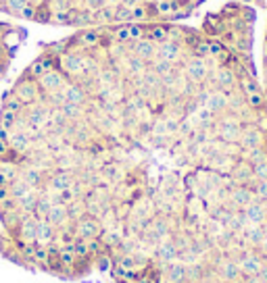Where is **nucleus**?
<instances>
[{"label": "nucleus", "mask_w": 267, "mask_h": 283, "mask_svg": "<svg viewBox=\"0 0 267 283\" xmlns=\"http://www.w3.org/2000/svg\"><path fill=\"white\" fill-rule=\"evenodd\" d=\"M15 113L13 110H6V108H0V127H4V129H11L13 123H15Z\"/></svg>", "instance_id": "obj_18"}, {"label": "nucleus", "mask_w": 267, "mask_h": 283, "mask_svg": "<svg viewBox=\"0 0 267 283\" xmlns=\"http://www.w3.org/2000/svg\"><path fill=\"white\" fill-rule=\"evenodd\" d=\"M244 98H246V106H249L251 110H263L265 108V96H263V92L249 94V96H244Z\"/></svg>", "instance_id": "obj_17"}, {"label": "nucleus", "mask_w": 267, "mask_h": 283, "mask_svg": "<svg viewBox=\"0 0 267 283\" xmlns=\"http://www.w3.org/2000/svg\"><path fill=\"white\" fill-rule=\"evenodd\" d=\"M44 2H48V0H29V4H34V6H40Z\"/></svg>", "instance_id": "obj_30"}, {"label": "nucleus", "mask_w": 267, "mask_h": 283, "mask_svg": "<svg viewBox=\"0 0 267 283\" xmlns=\"http://www.w3.org/2000/svg\"><path fill=\"white\" fill-rule=\"evenodd\" d=\"M2 108H6V110H13L15 115H19L21 110L25 108V104L19 100L15 94H13V90H6L4 92V96H2Z\"/></svg>", "instance_id": "obj_11"}, {"label": "nucleus", "mask_w": 267, "mask_h": 283, "mask_svg": "<svg viewBox=\"0 0 267 283\" xmlns=\"http://www.w3.org/2000/svg\"><path fill=\"white\" fill-rule=\"evenodd\" d=\"M34 21L38 23H48L51 21V8H48V4H40V6H36V17H34Z\"/></svg>", "instance_id": "obj_19"}, {"label": "nucleus", "mask_w": 267, "mask_h": 283, "mask_svg": "<svg viewBox=\"0 0 267 283\" xmlns=\"http://www.w3.org/2000/svg\"><path fill=\"white\" fill-rule=\"evenodd\" d=\"M127 29H130V38L134 42L144 40V23H127Z\"/></svg>", "instance_id": "obj_21"}, {"label": "nucleus", "mask_w": 267, "mask_h": 283, "mask_svg": "<svg viewBox=\"0 0 267 283\" xmlns=\"http://www.w3.org/2000/svg\"><path fill=\"white\" fill-rule=\"evenodd\" d=\"M255 194H257V198H259V200L267 202V179L257 181V186H255Z\"/></svg>", "instance_id": "obj_22"}, {"label": "nucleus", "mask_w": 267, "mask_h": 283, "mask_svg": "<svg viewBox=\"0 0 267 283\" xmlns=\"http://www.w3.org/2000/svg\"><path fill=\"white\" fill-rule=\"evenodd\" d=\"M94 21L96 23H113L115 21V6L107 4L103 8H98V11H94Z\"/></svg>", "instance_id": "obj_13"}, {"label": "nucleus", "mask_w": 267, "mask_h": 283, "mask_svg": "<svg viewBox=\"0 0 267 283\" xmlns=\"http://www.w3.org/2000/svg\"><path fill=\"white\" fill-rule=\"evenodd\" d=\"M263 140H265V134L259 127H257V125H246V127H242V136L238 140V144L244 150H251V148L263 146Z\"/></svg>", "instance_id": "obj_4"}, {"label": "nucleus", "mask_w": 267, "mask_h": 283, "mask_svg": "<svg viewBox=\"0 0 267 283\" xmlns=\"http://www.w3.org/2000/svg\"><path fill=\"white\" fill-rule=\"evenodd\" d=\"M132 54L142 58L148 65L157 56V46L151 42V40H138V42H134V46H132Z\"/></svg>", "instance_id": "obj_7"}, {"label": "nucleus", "mask_w": 267, "mask_h": 283, "mask_svg": "<svg viewBox=\"0 0 267 283\" xmlns=\"http://www.w3.org/2000/svg\"><path fill=\"white\" fill-rule=\"evenodd\" d=\"M151 21V15H148V6L146 2L136 4L132 8V23H148Z\"/></svg>", "instance_id": "obj_15"}, {"label": "nucleus", "mask_w": 267, "mask_h": 283, "mask_svg": "<svg viewBox=\"0 0 267 283\" xmlns=\"http://www.w3.org/2000/svg\"><path fill=\"white\" fill-rule=\"evenodd\" d=\"M11 90H13V94H15L19 100H21L25 106L38 102V100H42V96H44V92L40 90V86H38V79H32V77H27V75L19 77L17 84H15Z\"/></svg>", "instance_id": "obj_1"}, {"label": "nucleus", "mask_w": 267, "mask_h": 283, "mask_svg": "<svg viewBox=\"0 0 267 283\" xmlns=\"http://www.w3.org/2000/svg\"><path fill=\"white\" fill-rule=\"evenodd\" d=\"M71 250L77 258H92V252L90 246H88V239H75L71 244Z\"/></svg>", "instance_id": "obj_16"}, {"label": "nucleus", "mask_w": 267, "mask_h": 283, "mask_svg": "<svg viewBox=\"0 0 267 283\" xmlns=\"http://www.w3.org/2000/svg\"><path fill=\"white\" fill-rule=\"evenodd\" d=\"M242 210H244V217H246V221H249V223H265V221H267L265 202H263V200L251 202V204H246Z\"/></svg>", "instance_id": "obj_8"}, {"label": "nucleus", "mask_w": 267, "mask_h": 283, "mask_svg": "<svg viewBox=\"0 0 267 283\" xmlns=\"http://www.w3.org/2000/svg\"><path fill=\"white\" fill-rule=\"evenodd\" d=\"M56 234V227H53L46 219H38L36 221V244H51L54 239Z\"/></svg>", "instance_id": "obj_10"}, {"label": "nucleus", "mask_w": 267, "mask_h": 283, "mask_svg": "<svg viewBox=\"0 0 267 283\" xmlns=\"http://www.w3.org/2000/svg\"><path fill=\"white\" fill-rule=\"evenodd\" d=\"M73 231H75L77 239H90V237H98L103 234V225L96 217L84 215L80 221H75L73 223Z\"/></svg>", "instance_id": "obj_2"}, {"label": "nucleus", "mask_w": 267, "mask_h": 283, "mask_svg": "<svg viewBox=\"0 0 267 283\" xmlns=\"http://www.w3.org/2000/svg\"><path fill=\"white\" fill-rule=\"evenodd\" d=\"M177 2H182V0H177Z\"/></svg>", "instance_id": "obj_33"}, {"label": "nucleus", "mask_w": 267, "mask_h": 283, "mask_svg": "<svg viewBox=\"0 0 267 283\" xmlns=\"http://www.w3.org/2000/svg\"><path fill=\"white\" fill-rule=\"evenodd\" d=\"M157 56L167 60V63H180L182 58V44H175V42H163V44H157Z\"/></svg>", "instance_id": "obj_5"}, {"label": "nucleus", "mask_w": 267, "mask_h": 283, "mask_svg": "<svg viewBox=\"0 0 267 283\" xmlns=\"http://www.w3.org/2000/svg\"><path fill=\"white\" fill-rule=\"evenodd\" d=\"M11 198V189H8V186H0V202H4Z\"/></svg>", "instance_id": "obj_26"}, {"label": "nucleus", "mask_w": 267, "mask_h": 283, "mask_svg": "<svg viewBox=\"0 0 267 283\" xmlns=\"http://www.w3.org/2000/svg\"><path fill=\"white\" fill-rule=\"evenodd\" d=\"M8 150H11V148H8V142L0 140V160H4V156L8 154Z\"/></svg>", "instance_id": "obj_27"}, {"label": "nucleus", "mask_w": 267, "mask_h": 283, "mask_svg": "<svg viewBox=\"0 0 267 283\" xmlns=\"http://www.w3.org/2000/svg\"><path fill=\"white\" fill-rule=\"evenodd\" d=\"M107 2H115V6H117V4H121V0H107Z\"/></svg>", "instance_id": "obj_31"}, {"label": "nucleus", "mask_w": 267, "mask_h": 283, "mask_svg": "<svg viewBox=\"0 0 267 283\" xmlns=\"http://www.w3.org/2000/svg\"><path fill=\"white\" fill-rule=\"evenodd\" d=\"M253 175L259 181L267 179V160H265V163H259V165H253Z\"/></svg>", "instance_id": "obj_23"}, {"label": "nucleus", "mask_w": 267, "mask_h": 283, "mask_svg": "<svg viewBox=\"0 0 267 283\" xmlns=\"http://www.w3.org/2000/svg\"><path fill=\"white\" fill-rule=\"evenodd\" d=\"M69 82V79L61 73L58 69L54 71H46V73L38 79V86H40V90L44 94H51V92H56V90H61L65 84Z\"/></svg>", "instance_id": "obj_3"}, {"label": "nucleus", "mask_w": 267, "mask_h": 283, "mask_svg": "<svg viewBox=\"0 0 267 283\" xmlns=\"http://www.w3.org/2000/svg\"><path fill=\"white\" fill-rule=\"evenodd\" d=\"M263 65H265V69H267V54L263 56Z\"/></svg>", "instance_id": "obj_32"}, {"label": "nucleus", "mask_w": 267, "mask_h": 283, "mask_svg": "<svg viewBox=\"0 0 267 283\" xmlns=\"http://www.w3.org/2000/svg\"><path fill=\"white\" fill-rule=\"evenodd\" d=\"M11 129H4V127H0V140H2V142H8V140H11Z\"/></svg>", "instance_id": "obj_28"}, {"label": "nucleus", "mask_w": 267, "mask_h": 283, "mask_svg": "<svg viewBox=\"0 0 267 283\" xmlns=\"http://www.w3.org/2000/svg\"><path fill=\"white\" fill-rule=\"evenodd\" d=\"M186 2H188V4H192V6L196 8V6H201V4L205 2V0H186Z\"/></svg>", "instance_id": "obj_29"}, {"label": "nucleus", "mask_w": 267, "mask_h": 283, "mask_svg": "<svg viewBox=\"0 0 267 283\" xmlns=\"http://www.w3.org/2000/svg\"><path fill=\"white\" fill-rule=\"evenodd\" d=\"M115 25H127L132 23V8H127L123 4H117L115 6Z\"/></svg>", "instance_id": "obj_14"}, {"label": "nucleus", "mask_w": 267, "mask_h": 283, "mask_svg": "<svg viewBox=\"0 0 267 283\" xmlns=\"http://www.w3.org/2000/svg\"><path fill=\"white\" fill-rule=\"evenodd\" d=\"M203 106L217 117V115H221L223 110L227 108V96L221 92V90H213V92H209V96H207Z\"/></svg>", "instance_id": "obj_6"}, {"label": "nucleus", "mask_w": 267, "mask_h": 283, "mask_svg": "<svg viewBox=\"0 0 267 283\" xmlns=\"http://www.w3.org/2000/svg\"><path fill=\"white\" fill-rule=\"evenodd\" d=\"M153 8H155L157 17H163L167 23V19L173 13V0H153Z\"/></svg>", "instance_id": "obj_12"}, {"label": "nucleus", "mask_w": 267, "mask_h": 283, "mask_svg": "<svg viewBox=\"0 0 267 283\" xmlns=\"http://www.w3.org/2000/svg\"><path fill=\"white\" fill-rule=\"evenodd\" d=\"M46 221L51 223L53 227H63V225H69V215H67V206L65 204H53L48 208V215H46Z\"/></svg>", "instance_id": "obj_9"}, {"label": "nucleus", "mask_w": 267, "mask_h": 283, "mask_svg": "<svg viewBox=\"0 0 267 283\" xmlns=\"http://www.w3.org/2000/svg\"><path fill=\"white\" fill-rule=\"evenodd\" d=\"M107 0H84V8H90V11H98V8L107 6Z\"/></svg>", "instance_id": "obj_24"}, {"label": "nucleus", "mask_w": 267, "mask_h": 283, "mask_svg": "<svg viewBox=\"0 0 267 283\" xmlns=\"http://www.w3.org/2000/svg\"><path fill=\"white\" fill-rule=\"evenodd\" d=\"M6 2V6H8V15H21V11H23V6L29 2V0H4Z\"/></svg>", "instance_id": "obj_20"}, {"label": "nucleus", "mask_w": 267, "mask_h": 283, "mask_svg": "<svg viewBox=\"0 0 267 283\" xmlns=\"http://www.w3.org/2000/svg\"><path fill=\"white\" fill-rule=\"evenodd\" d=\"M19 17H23V19H29V21H34V17H36V6L27 2V4L23 6V11H21V15H19Z\"/></svg>", "instance_id": "obj_25"}]
</instances>
